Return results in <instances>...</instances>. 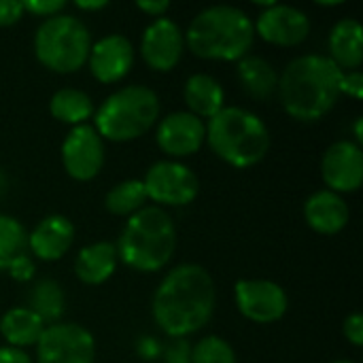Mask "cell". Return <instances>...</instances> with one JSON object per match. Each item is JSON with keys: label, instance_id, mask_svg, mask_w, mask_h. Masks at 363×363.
<instances>
[{"label": "cell", "instance_id": "cell-1", "mask_svg": "<svg viewBox=\"0 0 363 363\" xmlns=\"http://www.w3.org/2000/svg\"><path fill=\"white\" fill-rule=\"evenodd\" d=\"M153 319L170 338H187L200 332L215 313V283L206 268L181 264L157 285Z\"/></svg>", "mask_w": 363, "mask_h": 363}, {"label": "cell", "instance_id": "cell-2", "mask_svg": "<svg viewBox=\"0 0 363 363\" xmlns=\"http://www.w3.org/2000/svg\"><path fill=\"white\" fill-rule=\"evenodd\" d=\"M340 70L328 55H300L279 77V96L287 115L298 121H319L338 102Z\"/></svg>", "mask_w": 363, "mask_h": 363}, {"label": "cell", "instance_id": "cell-3", "mask_svg": "<svg viewBox=\"0 0 363 363\" xmlns=\"http://www.w3.org/2000/svg\"><path fill=\"white\" fill-rule=\"evenodd\" d=\"M183 36L189 51L202 60L238 62L249 55L255 40V28L242 9L215 4L200 11Z\"/></svg>", "mask_w": 363, "mask_h": 363}, {"label": "cell", "instance_id": "cell-4", "mask_svg": "<svg viewBox=\"0 0 363 363\" xmlns=\"http://www.w3.org/2000/svg\"><path fill=\"white\" fill-rule=\"evenodd\" d=\"M117 257L136 272L162 270L177 251V228L160 206H145L134 213L115 245Z\"/></svg>", "mask_w": 363, "mask_h": 363}, {"label": "cell", "instance_id": "cell-5", "mask_svg": "<svg viewBox=\"0 0 363 363\" xmlns=\"http://www.w3.org/2000/svg\"><path fill=\"white\" fill-rule=\"evenodd\" d=\"M206 143L225 164L251 168L266 157L270 132L255 113L242 106H223L206 123Z\"/></svg>", "mask_w": 363, "mask_h": 363}, {"label": "cell", "instance_id": "cell-6", "mask_svg": "<svg viewBox=\"0 0 363 363\" xmlns=\"http://www.w3.org/2000/svg\"><path fill=\"white\" fill-rule=\"evenodd\" d=\"M160 111V96L151 87L125 85L113 91L100 108L94 111V128L102 140H136L155 125Z\"/></svg>", "mask_w": 363, "mask_h": 363}, {"label": "cell", "instance_id": "cell-7", "mask_svg": "<svg viewBox=\"0 0 363 363\" xmlns=\"http://www.w3.org/2000/svg\"><path fill=\"white\" fill-rule=\"evenodd\" d=\"M91 51V34L74 15L47 17L34 34L36 60L57 74H70L87 64Z\"/></svg>", "mask_w": 363, "mask_h": 363}, {"label": "cell", "instance_id": "cell-8", "mask_svg": "<svg viewBox=\"0 0 363 363\" xmlns=\"http://www.w3.org/2000/svg\"><path fill=\"white\" fill-rule=\"evenodd\" d=\"M94 336L79 323L47 325L36 342L38 363H94Z\"/></svg>", "mask_w": 363, "mask_h": 363}, {"label": "cell", "instance_id": "cell-9", "mask_svg": "<svg viewBox=\"0 0 363 363\" xmlns=\"http://www.w3.org/2000/svg\"><path fill=\"white\" fill-rule=\"evenodd\" d=\"M147 200L166 206H185L196 200L200 191L198 177L181 162H155L143 179Z\"/></svg>", "mask_w": 363, "mask_h": 363}, {"label": "cell", "instance_id": "cell-10", "mask_svg": "<svg viewBox=\"0 0 363 363\" xmlns=\"http://www.w3.org/2000/svg\"><path fill=\"white\" fill-rule=\"evenodd\" d=\"M238 313L253 323H274L285 317L289 298L274 281L240 279L234 287Z\"/></svg>", "mask_w": 363, "mask_h": 363}, {"label": "cell", "instance_id": "cell-11", "mask_svg": "<svg viewBox=\"0 0 363 363\" xmlns=\"http://www.w3.org/2000/svg\"><path fill=\"white\" fill-rule=\"evenodd\" d=\"M62 164L74 181H91L104 166V140L94 125H74L62 143Z\"/></svg>", "mask_w": 363, "mask_h": 363}, {"label": "cell", "instance_id": "cell-12", "mask_svg": "<svg viewBox=\"0 0 363 363\" xmlns=\"http://www.w3.org/2000/svg\"><path fill=\"white\" fill-rule=\"evenodd\" d=\"M183 49H185V36L181 28L168 17L153 19L143 32L140 53L151 70L157 72L172 70L179 64Z\"/></svg>", "mask_w": 363, "mask_h": 363}, {"label": "cell", "instance_id": "cell-13", "mask_svg": "<svg viewBox=\"0 0 363 363\" xmlns=\"http://www.w3.org/2000/svg\"><path fill=\"white\" fill-rule=\"evenodd\" d=\"M255 34H259L266 43L281 45V47H294L308 38L311 32V19L302 9L279 4L264 9L255 23Z\"/></svg>", "mask_w": 363, "mask_h": 363}, {"label": "cell", "instance_id": "cell-14", "mask_svg": "<svg viewBox=\"0 0 363 363\" xmlns=\"http://www.w3.org/2000/svg\"><path fill=\"white\" fill-rule=\"evenodd\" d=\"M321 177L330 191L353 194L363 183V153L362 147L353 140L334 143L321 162Z\"/></svg>", "mask_w": 363, "mask_h": 363}, {"label": "cell", "instance_id": "cell-15", "mask_svg": "<svg viewBox=\"0 0 363 363\" xmlns=\"http://www.w3.org/2000/svg\"><path fill=\"white\" fill-rule=\"evenodd\" d=\"M155 140L170 157H187L200 151L206 140V123L189 111L170 113L157 125Z\"/></svg>", "mask_w": 363, "mask_h": 363}, {"label": "cell", "instance_id": "cell-16", "mask_svg": "<svg viewBox=\"0 0 363 363\" xmlns=\"http://www.w3.org/2000/svg\"><path fill=\"white\" fill-rule=\"evenodd\" d=\"M91 74L100 83H117L121 81L134 64V47L132 43L121 34H108L102 36L91 45L89 57H87Z\"/></svg>", "mask_w": 363, "mask_h": 363}, {"label": "cell", "instance_id": "cell-17", "mask_svg": "<svg viewBox=\"0 0 363 363\" xmlns=\"http://www.w3.org/2000/svg\"><path fill=\"white\" fill-rule=\"evenodd\" d=\"M74 242V225L64 215L45 217L30 234L28 249L40 262H57L62 259Z\"/></svg>", "mask_w": 363, "mask_h": 363}, {"label": "cell", "instance_id": "cell-18", "mask_svg": "<svg viewBox=\"0 0 363 363\" xmlns=\"http://www.w3.org/2000/svg\"><path fill=\"white\" fill-rule=\"evenodd\" d=\"M304 219L308 228H313L319 234H338L347 228L349 223V206L342 200V196L321 189L315 191L306 204H304Z\"/></svg>", "mask_w": 363, "mask_h": 363}, {"label": "cell", "instance_id": "cell-19", "mask_svg": "<svg viewBox=\"0 0 363 363\" xmlns=\"http://www.w3.org/2000/svg\"><path fill=\"white\" fill-rule=\"evenodd\" d=\"M340 70H357L363 62V30L355 17L340 19L330 32V55Z\"/></svg>", "mask_w": 363, "mask_h": 363}, {"label": "cell", "instance_id": "cell-20", "mask_svg": "<svg viewBox=\"0 0 363 363\" xmlns=\"http://www.w3.org/2000/svg\"><path fill=\"white\" fill-rule=\"evenodd\" d=\"M117 262L119 257L113 242H91L79 251L74 262V274L85 285H102L113 277Z\"/></svg>", "mask_w": 363, "mask_h": 363}, {"label": "cell", "instance_id": "cell-21", "mask_svg": "<svg viewBox=\"0 0 363 363\" xmlns=\"http://www.w3.org/2000/svg\"><path fill=\"white\" fill-rule=\"evenodd\" d=\"M183 96L189 113L198 119H211L225 106V91L221 83L206 72L191 74L185 83Z\"/></svg>", "mask_w": 363, "mask_h": 363}, {"label": "cell", "instance_id": "cell-22", "mask_svg": "<svg viewBox=\"0 0 363 363\" xmlns=\"http://www.w3.org/2000/svg\"><path fill=\"white\" fill-rule=\"evenodd\" d=\"M236 74L242 89L255 100H268L279 87V74L274 66L259 55H245L238 60Z\"/></svg>", "mask_w": 363, "mask_h": 363}, {"label": "cell", "instance_id": "cell-23", "mask_svg": "<svg viewBox=\"0 0 363 363\" xmlns=\"http://www.w3.org/2000/svg\"><path fill=\"white\" fill-rule=\"evenodd\" d=\"M43 330H45V323L28 306L11 308L0 319V334L13 349L36 345Z\"/></svg>", "mask_w": 363, "mask_h": 363}, {"label": "cell", "instance_id": "cell-24", "mask_svg": "<svg viewBox=\"0 0 363 363\" xmlns=\"http://www.w3.org/2000/svg\"><path fill=\"white\" fill-rule=\"evenodd\" d=\"M49 111L55 119L70 123L74 128V125L87 123V119L94 115V104L85 91L74 89V87H64L51 96Z\"/></svg>", "mask_w": 363, "mask_h": 363}, {"label": "cell", "instance_id": "cell-25", "mask_svg": "<svg viewBox=\"0 0 363 363\" xmlns=\"http://www.w3.org/2000/svg\"><path fill=\"white\" fill-rule=\"evenodd\" d=\"M64 289L53 279H40L28 296V308L40 317L43 323H57L64 315Z\"/></svg>", "mask_w": 363, "mask_h": 363}, {"label": "cell", "instance_id": "cell-26", "mask_svg": "<svg viewBox=\"0 0 363 363\" xmlns=\"http://www.w3.org/2000/svg\"><path fill=\"white\" fill-rule=\"evenodd\" d=\"M147 204V191L143 181L128 179L117 183L104 198V206L111 215L117 217H132Z\"/></svg>", "mask_w": 363, "mask_h": 363}, {"label": "cell", "instance_id": "cell-27", "mask_svg": "<svg viewBox=\"0 0 363 363\" xmlns=\"http://www.w3.org/2000/svg\"><path fill=\"white\" fill-rule=\"evenodd\" d=\"M28 253V232L11 215L0 213V270H6L9 264Z\"/></svg>", "mask_w": 363, "mask_h": 363}, {"label": "cell", "instance_id": "cell-28", "mask_svg": "<svg viewBox=\"0 0 363 363\" xmlns=\"http://www.w3.org/2000/svg\"><path fill=\"white\" fill-rule=\"evenodd\" d=\"M191 363H236V353L223 338L206 336L191 347Z\"/></svg>", "mask_w": 363, "mask_h": 363}, {"label": "cell", "instance_id": "cell-29", "mask_svg": "<svg viewBox=\"0 0 363 363\" xmlns=\"http://www.w3.org/2000/svg\"><path fill=\"white\" fill-rule=\"evenodd\" d=\"M160 357L164 363H191V345L187 342V338H170L162 347Z\"/></svg>", "mask_w": 363, "mask_h": 363}, {"label": "cell", "instance_id": "cell-30", "mask_svg": "<svg viewBox=\"0 0 363 363\" xmlns=\"http://www.w3.org/2000/svg\"><path fill=\"white\" fill-rule=\"evenodd\" d=\"M23 11L38 15V17H53L60 15V11L66 6V0H21Z\"/></svg>", "mask_w": 363, "mask_h": 363}, {"label": "cell", "instance_id": "cell-31", "mask_svg": "<svg viewBox=\"0 0 363 363\" xmlns=\"http://www.w3.org/2000/svg\"><path fill=\"white\" fill-rule=\"evenodd\" d=\"M9 274L17 281V283H28V281H32L34 279V272H36V266H34V262H32V257L28 255V253H23V255H19V257H15L11 264H9Z\"/></svg>", "mask_w": 363, "mask_h": 363}, {"label": "cell", "instance_id": "cell-32", "mask_svg": "<svg viewBox=\"0 0 363 363\" xmlns=\"http://www.w3.org/2000/svg\"><path fill=\"white\" fill-rule=\"evenodd\" d=\"M340 94H347L355 100H362L363 98V74L359 70H351V72H345L342 74V81H340Z\"/></svg>", "mask_w": 363, "mask_h": 363}, {"label": "cell", "instance_id": "cell-33", "mask_svg": "<svg viewBox=\"0 0 363 363\" xmlns=\"http://www.w3.org/2000/svg\"><path fill=\"white\" fill-rule=\"evenodd\" d=\"M342 332L347 336V340L353 345V347H362L363 345V315L359 313H353L351 317L345 319V325H342Z\"/></svg>", "mask_w": 363, "mask_h": 363}, {"label": "cell", "instance_id": "cell-34", "mask_svg": "<svg viewBox=\"0 0 363 363\" xmlns=\"http://www.w3.org/2000/svg\"><path fill=\"white\" fill-rule=\"evenodd\" d=\"M21 15H23L21 0H0V28L17 23Z\"/></svg>", "mask_w": 363, "mask_h": 363}, {"label": "cell", "instance_id": "cell-35", "mask_svg": "<svg viewBox=\"0 0 363 363\" xmlns=\"http://www.w3.org/2000/svg\"><path fill=\"white\" fill-rule=\"evenodd\" d=\"M136 353L140 359L145 362H153L162 355V345L153 338V336H145V338H138L136 342Z\"/></svg>", "mask_w": 363, "mask_h": 363}, {"label": "cell", "instance_id": "cell-36", "mask_svg": "<svg viewBox=\"0 0 363 363\" xmlns=\"http://www.w3.org/2000/svg\"><path fill=\"white\" fill-rule=\"evenodd\" d=\"M136 9L157 19V17H164V13L170 9V2L168 0H138Z\"/></svg>", "mask_w": 363, "mask_h": 363}, {"label": "cell", "instance_id": "cell-37", "mask_svg": "<svg viewBox=\"0 0 363 363\" xmlns=\"http://www.w3.org/2000/svg\"><path fill=\"white\" fill-rule=\"evenodd\" d=\"M0 363H32V359L21 349L0 347Z\"/></svg>", "mask_w": 363, "mask_h": 363}, {"label": "cell", "instance_id": "cell-38", "mask_svg": "<svg viewBox=\"0 0 363 363\" xmlns=\"http://www.w3.org/2000/svg\"><path fill=\"white\" fill-rule=\"evenodd\" d=\"M74 6L81 11H100V9L108 6V2L106 0H77Z\"/></svg>", "mask_w": 363, "mask_h": 363}, {"label": "cell", "instance_id": "cell-39", "mask_svg": "<svg viewBox=\"0 0 363 363\" xmlns=\"http://www.w3.org/2000/svg\"><path fill=\"white\" fill-rule=\"evenodd\" d=\"M6 191H9V179H6V174L0 170V200L4 198Z\"/></svg>", "mask_w": 363, "mask_h": 363}, {"label": "cell", "instance_id": "cell-40", "mask_svg": "<svg viewBox=\"0 0 363 363\" xmlns=\"http://www.w3.org/2000/svg\"><path fill=\"white\" fill-rule=\"evenodd\" d=\"M355 138H357V145L363 140V119L362 117H357V121H355Z\"/></svg>", "mask_w": 363, "mask_h": 363}, {"label": "cell", "instance_id": "cell-41", "mask_svg": "<svg viewBox=\"0 0 363 363\" xmlns=\"http://www.w3.org/2000/svg\"><path fill=\"white\" fill-rule=\"evenodd\" d=\"M330 363H355V362H349V359H336V362H330Z\"/></svg>", "mask_w": 363, "mask_h": 363}]
</instances>
